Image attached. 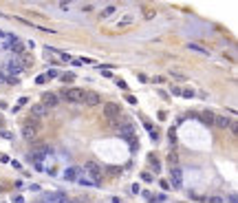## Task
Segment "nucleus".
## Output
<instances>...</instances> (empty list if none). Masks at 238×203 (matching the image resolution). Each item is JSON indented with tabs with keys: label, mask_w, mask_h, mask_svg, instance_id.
Wrapping results in <instances>:
<instances>
[{
	"label": "nucleus",
	"mask_w": 238,
	"mask_h": 203,
	"mask_svg": "<svg viewBox=\"0 0 238 203\" xmlns=\"http://www.w3.org/2000/svg\"><path fill=\"white\" fill-rule=\"evenodd\" d=\"M214 124H216V126H221V128H229V126H232V122H229L227 117H216V119H214Z\"/></svg>",
	"instance_id": "4468645a"
},
{
	"label": "nucleus",
	"mask_w": 238,
	"mask_h": 203,
	"mask_svg": "<svg viewBox=\"0 0 238 203\" xmlns=\"http://www.w3.org/2000/svg\"><path fill=\"white\" fill-rule=\"evenodd\" d=\"M84 104L97 106V104H99V95H97L95 91H84Z\"/></svg>",
	"instance_id": "1a4fd4ad"
},
{
	"label": "nucleus",
	"mask_w": 238,
	"mask_h": 203,
	"mask_svg": "<svg viewBox=\"0 0 238 203\" xmlns=\"http://www.w3.org/2000/svg\"><path fill=\"white\" fill-rule=\"evenodd\" d=\"M62 99L71 102V104H84V91L82 89H66V91H62Z\"/></svg>",
	"instance_id": "f03ea898"
},
{
	"label": "nucleus",
	"mask_w": 238,
	"mask_h": 203,
	"mask_svg": "<svg viewBox=\"0 0 238 203\" xmlns=\"http://www.w3.org/2000/svg\"><path fill=\"white\" fill-rule=\"evenodd\" d=\"M117 86H119V89H128V84H126L124 80H117Z\"/></svg>",
	"instance_id": "412c9836"
},
{
	"label": "nucleus",
	"mask_w": 238,
	"mask_h": 203,
	"mask_svg": "<svg viewBox=\"0 0 238 203\" xmlns=\"http://www.w3.org/2000/svg\"><path fill=\"white\" fill-rule=\"evenodd\" d=\"M46 115H49V108L42 104H33V108H31V117L33 119H44Z\"/></svg>",
	"instance_id": "0eeeda50"
},
{
	"label": "nucleus",
	"mask_w": 238,
	"mask_h": 203,
	"mask_svg": "<svg viewBox=\"0 0 238 203\" xmlns=\"http://www.w3.org/2000/svg\"><path fill=\"white\" fill-rule=\"evenodd\" d=\"M84 172H88L91 174V181H95V183H99L101 181V174H104V170L99 168V166L95 163V161H86V166H84Z\"/></svg>",
	"instance_id": "7ed1b4c3"
},
{
	"label": "nucleus",
	"mask_w": 238,
	"mask_h": 203,
	"mask_svg": "<svg viewBox=\"0 0 238 203\" xmlns=\"http://www.w3.org/2000/svg\"><path fill=\"white\" fill-rule=\"evenodd\" d=\"M4 35H7V33H4V31H0V38H4Z\"/></svg>",
	"instance_id": "b1692460"
},
{
	"label": "nucleus",
	"mask_w": 238,
	"mask_h": 203,
	"mask_svg": "<svg viewBox=\"0 0 238 203\" xmlns=\"http://www.w3.org/2000/svg\"><path fill=\"white\" fill-rule=\"evenodd\" d=\"M40 203H68V199L62 194V192H46Z\"/></svg>",
	"instance_id": "423d86ee"
},
{
	"label": "nucleus",
	"mask_w": 238,
	"mask_h": 203,
	"mask_svg": "<svg viewBox=\"0 0 238 203\" xmlns=\"http://www.w3.org/2000/svg\"><path fill=\"white\" fill-rule=\"evenodd\" d=\"M62 80L64 82H73V80H75V75H73V73H66V75H62Z\"/></svg>",
	"instance_id": "f3484780"
},
{
	"label": "nucleus",
	"mask_w": 238,
	"mask_h": 203,
	"mask_svg": "<svg viewBox=\"0 0 238 203\" xmlns=\"http://www.w3.org/2000/svg\"><path fill=\"white\" fill-rule=\"evenodd\" d=\"M190 49H192V51H198V53H209V51H205L203 47H196V44H190Z\"/></svg>",
	"instance_id": "dca6fc26"
},
{
	"label": "nucleus",
	"mask_w": 238,
	"mask_h": 203,
	"mask_svg": "<svg viewBox=\"0 0 238 203\" xmlns=\"http://www.w3.org/2000/svg\"><path fill=\"white\" fill-rule=\"evenodd\" d=\"M115 11H117V7H115V4H108V7H106L104 11H101V18H108V16H113Z\"/></svg>",
	"instance_id": "2eb2a0df"
},
{
	"label": "nucleus",
	"mask_w": 238,
	"mask_h": 203,
	"mask_svg": "<svg viewBox=\"0 0 238 203\" xmlns=\"http://www.w3.org/2000/svg\"><path fill=\"white\" fill-rule=\"evenodd\" d=\"M209 203H223V199H218V197H209Z\"/></svg>",
	"instance_id": "4be33fe9"
},
{
	"label": "nucleus",
	"mask_w": 238,
	"mask_h": 203,
	"mask_svg": "<svg viewBox=\"0 0 238 203\" xmlns=\"http://www.w3.org/2000/svg\"><path fill=\"white\" fill-rule=\"evenodd\" d=\"M181 95H185V97H192L194 93H192V91H190V89H185V91H181Z\"/></svg>",
	"instance_id": "aec40b11"
},
{
	"label": "nucleus",
	"mask_w": 238,
	"mask_h": 203,
	"mask_svg": "<svg viewBox=\"0 0 238 203\" xmlns=\"http://www.w3.org/2000/svg\"><path fill=\"white\" fill-rule=\"evenodd\" d=\"M42 106H46V108H55V106H58V95H55V93H44V95H42Z\"/></svg>",
	"instance_id": "6e6552de"
},
{
	"label": "nucleus",
	"mask_w": 238,
	"mask_h": 203,
	"mask_svg": "<svg viewBox=\"0 0 238 203\" xmlns=\"http://www.w3.org/2000/svg\"><path fill=\"white\" fill-rule=\"evenodd\" d=\"M227 199H229V203H236V194H229Z\"/></svg>",
	"instance_id": "5701e85b"
},
{
	"label": "nucleus",
	"mask_w": 238,
	"mask_h": 203,
	"mask_svg": "<svg viewBox=\"0 0 238 203\" xmlns=\"http://www.w3.org/2000/svg\"><path fill=\"white\" fill-rule=\"evenodd\" d=\"M172 186L181 188V170L179 168H172Z\"/></svg>",
	"instance_id": "ddd939ff"
},
{
	"label": "nucleus",
	"mask_w": 238,
	"mask_h": 203,
	"mask_svg": "<svg viewBox=\"0 0 238 203\" xmlns=\"http://www.w3.org/2000/svg\"><path fill=\"white\" fill-rule=\"evenodd\" d=\"M58 75H60V73H58V71H55V68H51V71H49V73H46V77H58Z\"/></svg>",
	"instance_id": "6ab92c4d"
},
{
	"label": "nucleus",
	"mask_w": 238,
	"mask_h": 203,
	"mask_svg": "<svg viewBox=\"0 0 238 203\" xmlns=\"http://www.w3.org/2000/svg\"><path fill=\"white\" fill-rule=\"evenodd\" d=\"M104 115L108 122H119L121 119V106L119 104H104Z\"/></svg>",
	"instance_id": "20e7f679"
},
{
	"label": "nucleus",
	"mask_w": 238,
	"mask_h": 203,
	"mask_svg": "<svg viewBox=\"0 0 238 203\" xmlns=\"http://www.w3.org/2000/svg\"><path fill=\"white\" fill-rule=\"evenodd\" d=\"M201 119H203V124H207V126H214V119H216V115L209 113V110H205V113H201Z\"/></svg>",
	"instance_id": "f8f14e48"
},
{
	"label": "nucleus",
	"mask_w": 238,
	"mask_h": 203,
	"mask_svg": "<svg viewBox=\"0 0 238 203\" xmlns=\"http://www.w3.org/2000/svg\"><path fill=\"white\" fill-rule=\"evenodd\" d=\"M71 7H73L71 2H62V4H60V9H64V11H68V9H71Z\"/></svg>",
	"instance_id": "a211bd4d"
},
{
	"label": "nucleus",
	"mask_w": 238,
	"mask_h": 203,
	"mask_svg": "<svg viewBox=\"0 0 238 203\" xmlns=\"http://www.w3.org/2000/svg\"><path fill=\"white\" fill-rule=\"evenodd\" d=\"M2 124H4V122H2V119H0V128H2Z\"/></svg>",
	"instance_id": "393cba45"
},
{
	"label": "nucleus",
	"mask_w": 238,
	"mask_h": 203,
	"mask_svg": "<svg viewBox=\"0 0 238 203\" xmlns=\"http://www.w3.org/2000/svg\"><path fill=\"white\" fill-rule=\"evenodd\" d=\"M4 71H7V73H11V75H20V73L24 71V64H22V60H20V58L9 60V62L4 64Z\"/></svg>",
	"instance_id": "39448f33"
},
{
	"label": "nucleus",
	"mask_w": 238,
	"mask_h": 203,
	"mask_svg": "<svg viewBox=\"0 0 238 203\" xmlns=\"http://www.w3.org/2000/svg\"><path fill=\"white\" fill-rule=\"evenodd\" d=\"M38 130H40V122L38 119L31 117L29 122H24V126H22V135H24V139L33 141L35 137H38Z\"/></svg>",
	"instance_id": "f257e3e1"
},
{
	"label": "nucleus",
	"mask_w": 238,
	"mask_h": 203,
	"mask_svg": "<svg viewBox=\"0 0 238 203\" xmlns=\"http://www.w3.org/2000/svg\"><path fill=\"white\" fill-rule=\"evenodd\" d=\"M134 18H137V13H126V16L117 22V27H119V29H124V27H130V24L134 22Z\"/></svg>",
	"instance_id": "9b49d317"
},
{
	"label": "nucleus",
	"mask_w": 238,
	"mask_h": 203,
	"mask_svg": "<svg viewBox=\"0 0 238 203\" xmlns=\"http://www.w3.org/2000/svg\"><path fill=\"white\" fill-rule=\"evenodd\" d=\"M79 174H82V170H79V168H66V170H64V179H66V181H77Z\"/></svg>",
	"instance_id": "9d476101"
}]
</instances>
